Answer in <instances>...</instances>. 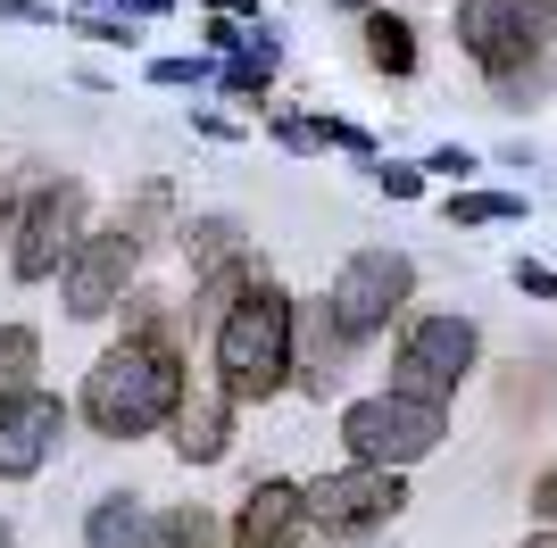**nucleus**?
I'll return each mask as SVG.
<instances>
[{"label":"nucleus","mask_w":557,"mask_h":548,"mask_svg":"<svg viewBox=\"0 0 557 548\" xmlns=\"http://www.w3.org/2000/svg\"><path fill=\"white\" fill-rule=\"evenodd\" d=\"M292 341H300V308L258 274V283H242L225 308V324H216V383L233 390V399H267V390H283V374H292Z\"/></svg>","instance_id":"nucleus-1"},{"label":"nucleus","mask_w":557,"mask_h":548,"mask_svg":"<svg viewBox=\"0 0 557 548\" xmlns=\"http://www.w3.org/2000/svg\"><path fill=\"white\" fill-rule=\"evenodd\" d=\"M184 408V365L166 341H125L92 365V383H84V415H92L109 440H141L159 433L166 415Z\"/></svg>","instance_id":"nucleus-2"},{"label":"nucleus","mask_w":557,"mask_h":548,"mask_svg":"<svg viewBox=\"0 0 557 548\" xmlns=\"http://www.w3.org/2000/svg\"><path fill=\"white\" fill-rule=\"evenodd\" d=\"M342 449H349V465L399 474V465H417V457L442 449V399H408V390L358 399V408L342 415Z\"/></svg>","instance_id":"nucleus-3"},{"label":"nucleus","mask_w":557,"mask_h":548,"mask_svg":"<svg viewBox=\"0 0 557 548\" xmlns=\"http://www.w3.org/2000/svg\"><path fill=\"white\" fill-rule=\"evenodd\" d=\"M408 283H417V266L399 250H358L342 274H333V324H342V341H374L383 324H392V308L408 299Z\"/></svg>","instance_id":"nucleus-4"},{"label":"nucleus","mask_w":557,"mask_h":548,"mask_svg":"<svg viewBox=\"0 0 557 548\" xmlns=\"http://www.w3.org/2000/svg\"><path fill=\"white\" fill-rule=\"evenodd\" d=\"M399 507H408V482L399 474H383V465H342V474H325L308 490V524L317 532H374V524H392Z\"/></svg>","instance_id":"nucleus-5"},{"label":"nucleus","mask_w":557,"mask_h":548,"mask_svg":"<svg viewBox=\"0 0 557 548\" xmlns=\"http://www.w3.org/2000/svg\"><path fill=\"white\" fill-rule=\"evenodd\" d=\"M541 0H458V34L491 75H516L541 59Z\"/></svg>","instance_id":"nucleus-6"},{"label":"nucleus","mask_w":557,"mask_h":548,"mask_svg":"<svg viewBox=\"0 0 557 548\" xmlns=\"http://www.w3.org/2000/svg\"><path fill=\"white\" fill-rule=\"evenodd\" d=\"M84 250V183H42L17 216V274L25 283H42L59 274V258Z\"/></svg>","instance_id":"nucleus-7"},{"label":"nucleus","mask_w":557,"mask_h":548,"mask_svg":"<svg viewBox=\"0 0 557 548\" xmlns=\"http://www.w3.org/2000/svg\"><path fill=\"white\" fill-rule=\"evenodd\" d=\"M466 365H474V324L466 316H417L408 324V341H399V390H408V399L458 390Z\"/></svg>","instance_id":"nucleus-8"},{"label":"nucleus","mask_w":557,"mask_h":548,"mask_svg":"<svg viewBox=\"0 0 557 548\" xmlns=\"http://www.w3.org/2000/svg\"><path fill=\"white\" fill-rule=\"evenodd\" d=\"M134 258H141L134 233H92L67 258V316H109L125 299V283H134Z\"/></svg>","instance_id":"nucleus-9"},{"label":"nucleus","mask_w":557,"mask_h":548,"mask_svg":"<svg viewBox=\"0 0 557 548\" xmlns=\"http://www.w3.org/2000/svg\"><path fill=\"white\" fill-rule=\"evenodd\" d=\"M59 433H67V408H59L50 390H25V399H9V408H0V474L25 482L50 449H59Z\"/></svg>","instance_id":"nucleus-10"},{"label":"nucleus","mask_w":557,"mask_h":548,"mask_svg":"<svg viewBox=\"0 0 557 548\" xmlns=\"http://www.w3.org/2000/svg\"><path fill=\"white\" fill-rule=\"evenodd\" d=\"M300 532H308V490L300 482H250L233 548H292Z\"/></svg>","instance_id":"nucleus-11"},{"label":"nucleus","mask_w":557,"mask_h":548,"mask_svg":"<svg viewBox=\"0 0 557 548\" xmlns=\"http://www.w3.org/2000/svg\"><path fill=\"white\" fill-rule=\"evenodd\" d=\"M225 440H233V415H225V390H209V383H191L184 390V408H175V449L184 457H225Z\"/></svg>","instance_id":"nucleus-12"},{"label":"nucleus","mask_w":557,"mask_h":548,"mask_svg":"<svg viewBox=\"0 0 557 548\" xmlns=\"http://www.w3.org/2000/svg\"><path fill=\"white\" fill-rule=\"evenodd\" d=\"M300 365H308V390H317V399H325L333 390V365H342V324H333V299H317V308H300Z\"/></svg>","instance_id":"nucleus-13"},{"label":"nucleus","mask_w":557,"mask_h":548,"mask_svg":"<svg viewBox=\"0 0 557 548\" xmlns=\"http://www.w3.org/2000/svg\"><path fill=\"white\" fill-rule=\"evenodd\" d=\"M34 365H42V341H34V324H0V408L34 390Z\"/></svg>","instance_id":"nucleus-14"},{"label":"nucleus","mask_w":557,"mask_h":548,"mask_svg":"<svg viewBox=\"0 0 557 548\" xmlns=\"http://www.w3.org/2000/svg\"><path fill=\"white\" fill-rule=\"evenodd\" d=\"M84 540H92V548H141V540H150V524H141V507L116 490V499H100V507H92Z\"/></svg>","instance_id":"nucleus-15"},{"label":"nucleus","mask_w":557,"mask_h":548,"mask_svg":"<svg viewBox=\"0 0 557 548\" xmlns=\"http://www.w3.org/2000/svg\"><path fill=\"white\" fill-rule=\"evenodd\" d=\"M283 67V50H275V34H267V25H258L250 42H233V59H225V84L233 91H267V75Z\"/></svg>","instance_id":"nucleus-16"},{"label":"nucleus","mask_w":557,"mask_h":548,"mask_svg":"<svg viewBox=\"0 0 557 548\" xmlns=\"http://www.w3.org/2000/svg\"><path fill=\"white\" fill-rule=\"evenodd\" d=\"M141 548H216V515L209 507H166Z\"/></svg>","instance_id":"nucleus-17"},{"label":"nucleus","mask_w":557,"mask_h":548,"mask_svg":"<svg viewBox=\"0 0 557 548\" xmlns=\"http://www.w3.org/2000/svg\"><path fill=\"white\" fill-rule=\"evenodd\" d=\"M367 59L383 75H408V67H417V34H408L399 17H367Z\"/></svg>","instance_id":"nucleus-18"},{"label":"nucleus","mask_w":557,"mask_h":548,"mask_svg":"<svg viewBox=\"0 0 557 548\" xmlns=\"http://www.w3.org/2000/svg\"><path fill=\"white\" fill-rule=\"evenodd\" d=\"M516 191H458V200H449V225H499V216H516Z\"/></svg>","instance_id":"nucleus-19"},{"label":"nucleus","mask_w":557,"mask_h":548,"mask_svg":"<svg viewBox=\"0 0 557 548\" xmlns=\"http://www.w3.org/2000/svg\"><path fill=\"white\" fill-rule=\"evenodd\" d=\"M541 91H549V67H541V59H533V67H516V75H499V100H508V109H533Z\"/></svg>","instance_id":"nucleus-20"},{"label":"nucleus","mask_w":557,"mask_h":548,"mask_svg":"<svg viewBox=\"0 0 557 548\" xmlns=\"http://www.w3.org/2000/svg\"><path fill=\"white\" fill-rule=\"evenodd\" d=\"M275 141L283 150H317V125H308V116H275Z\"/></svg>","instance_id":"nucleus-21"},{"label":"nucleus","mask_w":557,"mask_h":548,"mask_svg":"<svg viewBox=\"0 0 557 548\" xmlns=\"http://www.w3.org/2000/svg\"><path fill=\"white\" fill-rule=\"evenodd\" d=\"M383 191H392V200H417V191H424V166H383Z\"/></svg>","instance_id":"nucleus-22"},{"label":"nucleus","mask_w":557,"mask_h":548,"mask_svg":"<svg viewBox=\"0 0 557 548\" xmlns=\"http://www.w3.org/2000/svg\"><path fill=\"white\" fill-rule=\"evenodd\" d=\"M150 75H159V84H200V75H209V59H159Z\"/></svg>","instance_id":"nucleus-23"},{"label":"nucleus","mask_w":557,"mask_h":548,"mask_svg":"<svg viewBox=\"0 0 557 548\" xmlns=\"http://www.w3.org/2000/svg\"><path fill=\"white\" fill-rule=\"evenodd\" d=\"M433 175H474V150H458V141H449V150H433Z\"/></svg>","instance_id":"nucleus-24"},{"label":"nucleus","mask_w":557,"mask_h":548,"mask_svg":"<svg viewBox=\"0 0 557 548\" xmlns=\"http://www.w3.org/2000/svg\"><path fill=\"white\" fill-rule=\"evenodd\" d=\"M516 283H524L533 299H557V274H549V266H516Z\"/></svg>","instance_id":"nucleus-25"},{"label":"nucleus","mask_w":557,"mask_h":548,"mask_svg":"<svg viewBox=\"0 0 557 548\" xmlns=\"http://www.w3.org/2000/svg\"><path fill=\"white\" fill-rule=\"evenodd\" d=\"M533 515H557V465H549V474L533 482Z\"/></svg>","instance_id":"nucleus-26"},{"label":"nucleus","mask_w":557,"mask_h":548,"mask_svg":"<svg viewBox=\"0 0 557 548\" xmlns=\"http://www.w3.org/2000/svg\"><path fill=\"white\" fill-rule=\"evenodd\" d=\"M292 548H325V532H317V524H308V532H300V540H292Z\"/></svg>","instance_id":"nucleus-27"},{"label":"nucleus","mask_w":557,"mask_h":548,"mask_svg":"<svg viewBox=\"0 0 557 548\" xmlns=\"http://www.w3.org/2000/svg\"><path fill=\"white\" fill-rule=\"evenodd\" d=\"M134 9H141V17H159V9H175V0H134Z\"/></svg>","instance_id":"nucleus-28"},{"label":"nucleus","mask_w":557,"mask_h":548,"mask_svg":"<svg viewBox=\"0 0 557 548\" xmlns=\"http://www.w3.org/2000/svg\"><path fill=\"white\" fill-rule=\"evenodd\" d=\"M209 9H258V0H209Z\"/></svg>","instance_id":"nucleus-29"},{"label":"nucleus","mask_w":557,"mask_h":548,"mask_svg":"<svg viewBox=\"0 0 557 548\" xmlns=\"http://www.w3.org/2000/svg\"><path fill=\"white\" fill-rule=\"evenodd\" d=\"M524 548H557V532H541V540H524Z\"/></svg>","instance_id":"nucleus-30"},{"label":"nucleus","mask_w":557,"mask_h":548,"mask_svg":"<svg viewBox=\"0 0 557 548\" xmlns=\"http://www.w3.org/2000/svg\"><path fill=\"white\" fill-rule=\"evenodd\" d=\"M333 9H374V0H333Z\"/></svg>","instance_id":"nucleus-31"},{"label":"nucleus","mask_w":557,"mask_h":548,"mask_svg":"<svg viewBox=\"0 0 557 548\" xmlns=\"http://www.w3.org/2000/svg\"><path fill=\"white\" fill-rule=\"evenodd\" d=\"M0 548H9V515H0Z\"/></svg>","instance_id":"nucleus-32"}]
</instances>
